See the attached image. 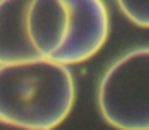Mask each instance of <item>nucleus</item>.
<instances>
[{"mask_svg":"<svg viewBox=\"0 0 149 130\" xmlns=\"http://www.w3.org/2000/svg\"><path fill=\"white\" fill-rule=\"evenodd\" d=\"M33 0H0V66L38 59L28 35V12Z\"/></svg>","mask_w":149,"mask_h":130,"instance_id":"4","label":"nucleus"},{"mask_svg":"<svg viewBox=\"0 0 149 130\" xmlns=\"http://www.w3.org/2000/svg\"><path fill=\"white\" fill-rule=\"evenodd\" d=\"M75 87L67 66L38 58L0 66V117L35 130H53L69 115Z\"/></svg>","mask_w":149,"mask_h":130,"instance_id":"1","label":"nucleus"},{"mask_svg":"<svg viewBox=\"0 0 149 130\" xmlns=\"http://www.w3.org/2000/svg\"><path fill=\"white\" fill-rule=\"evenodd\" d=\"M0 130H35V129H28V127L18 125V124H13V122L5 120V119L0 117Z\"/></svg>","mask_w":149,"mask_h":130,"instance_id":"7","label":"nucleus"},{"mask_svg":"<svg viewBox=\"0 0 149 130\" xmlns=\"http://www.w3.org/2000/svg\"><path fill=\"white\" fill-rule=\"evenodd\" d=\"M67 7V31L53 61L77 64L100 49L108 36V13L102 0H64Z\"/></svg>","mask_w":149,"mask_h":130,"instance_id":"3","label":"nucleus"},{"mask_svg":"<svg viewBox=\"0 0 149 130\" xmlns=\"http://www.w3.org/2000/svg\"><path fill=\"white\" fill-rule=\"evenodd\" d=\"M98 107L115 129L149 130V48L126 53L107 69Z\"/></svg>","mask_w":149,"mask_h":130,"instance_id":"2","label":"nucleus"},{"mask_svg":"<svg viewBox=\"0 0 149 130\" xmlns=\"http://www.w3.org/2000/svg\"><path fill=\"white\" fill-rule=\"evenodd\" d=\"M67 31L64 0H33L28 12V35L41 58L53 59L61 49Z\"/></svg>","mask_w":149,"mask_h":130,"instance_id":"5","label":"nucleus"},{"mask_svg":"<svg viewBox=\"0 0 149 130\" xmlns=\"http://www.w3.org/2000/svg\"><path fill=\"white\" fill-rule=\"evenodd\" d=\"M116 4L134 25L149 28V0H116Z\"/></svg>","mask_w":149,"mask_h":130,"instance_id":"6","label":"nucleus"}]
</instances>
